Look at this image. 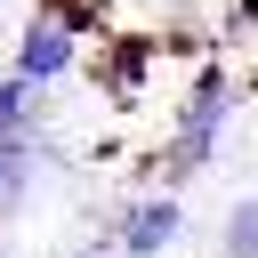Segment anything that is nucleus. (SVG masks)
I'll return each mask as SVG.
<instances>
[{
    "label": "nucleus",
    "mask_w": 258,
    "mask_h": 258,
    "mask_svg": "<svg viewBox=\"0 0 258 258\" xmlns=\"http://www.w3.org/2000/svg\"><path fill=\"white\" fill-rule=\"evenodd\" d=\"M64 56H73V40H64V24H32V32H24V73H32V81H48V73H64Z\"/></svg>",
    "instance_id": "nucleus-1"
},
{
    "label": "nucleus",
    "mask_w": 258,
    "mask_h": 258,
    "mask_svg": "<svg viewBox=\"0 0 258 258\" xmlns=\"http://www.w3.org/2000/svg\"><path fill=\"white\" fill-rule=\"evenodd\" d=\"M169 234H177V202H145V210L129 218V250H137V258H153Z\"/></svg>",
    "instance_id": "nucleus-2"
},
{
    "label": "nucleus",
    "mask_w": 258,
    "mask_h": 258,
    "mask_svg": "<svg viewBox=\"0 0 258 258\" xmlns=\"http://www.w3.org/2000/svg\"><path fill=\"white\" fill-rule=\"evenodd\" d=\"M210 137H218V81H210V89H202V105L185 113V153L202 161V153H210Z\"/></svg>",
    "instance_id": "nucleus-3"
},
{
    "label": "nucleus",
    "mask_w": 258,
    "mask_h": 258,
    "mask_svg": "<svg viewBox=\"0 0 258 258\" xmlns=\"http://www.w3.org/2000/svg\"><path fill=\"white\" fill-rule=\"evenodd\" d=\"M226 258H258V202H242L226 218Z\"/></svg>",
    "instance_id": "nucleus-4"
},
{
    "label": "nucleus",
    "mask_w": 258,
    "mask_h": 258,
    "mask_svg": "<svg viewBox=\"0 0 258 258\" xmlns=\"http://www.w3.org/2000/svg\"><path fill=\"white\" fill-rule=\"evenodd\" d=\"M16 194H24V161H16V153H0V202H16Z\"/></svg>",
    "instance_id": "nucleus-5"
}]
</instances>
